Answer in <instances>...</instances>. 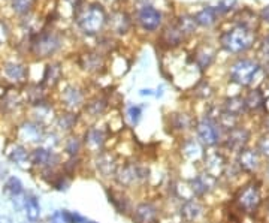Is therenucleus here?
Listing matches in <instances>:
<instances>
[{"label":"nucleus","instance_id":"1","mask_svg":"<svg viewBox=\"0 0 269 223\" xmlns=\"http://www.w3.org/2000/svg\"><path fill=\"white\" fill-rule=\"evenodd\" d=\"M254 39H256V35L253 29H248L245 26L238 24L220 36V45L227 53L241 54L253 47Z\"/></svg>","mask_w":269,"mask_h":223},{"label":"nucleus","instance_id":"2","mask_svg":"<svg viewBox=\"0 0 269 223\" xmlns=\"http://www.w3.org/2000/svg\"><path fill=\"white\" fill-rule=\"evenodd\" d=\"M265 199L262 195V186L256 180L244 183L235 193V205L245 214H256L260 211Z\"/></svg>","mask_w":269,"mask_h":223},{"label":"nucleus","instance_id":"3","mask_svg":"<svg viewBox=\"0 0 269 223\" xmlns=\"http://www.w3.org/2000/svg\"><path fill=\"white\" fill-rule=\"evenodd\" d=\"M260 72V65L251 58H238L229 69V76L233 84L248 87L254 83L256 75Z\"/></svg>","mask_w":269,"mask_h":223},{"label":"nucleus","instance_id":"4","mask_svg":"<svg viewBox=\"0 0 269 223\" xmlns=\"http://www.w3.org/2000/svg\"><path fill=\"white\" fill-rule=\"evenodd\" d=\"M115 181L121 187H132L135 185H142L150 178V169L145 165L139 164H126L117 169Z\"/></svg>","mask_w":269,"mask_h":223},{"label":"nucleus","instance_id":"5","mask_svg":"<svg viewBox=\"0 0 269 223\" xmlns=\"http://www.w3.org/2000/svg\"><path fill=\"white\" fill-rule=\"evenodd\" d=\"M107 23V14L103 8L97 3L90 5L87 9L82 11L78 15V24L81 30L87 35H96L99 33Z\"/></svg>","mask_w":269,"mask_h":223},{"label":"nucleus","instance_id":"6","mask_svg":"<svg viewBox=\"0 0 269 223\" xmlns=\"http://www.w3.org/2000/svg\"><path fill=\"white\" fill-rule=\"evenodd\" d=\"M197 139L200 141V144L203 147H210L215 149L217 146H221L223 138H221V129L217 125V121L208 118V117H202L200 120L196 121L195 125Z\"/></svg>","mask_w":269,"mask_h":223},{"label":"nucleus","instance_id":"7","mask_svg":"<svg viewBox=\"0 0 269 223\" xmlns=\"http://www.w3.org/2000/svg\"><path fill=\"white\" fill-rule=\"evenodd\" d=\"M250 143H251V130L248 129L247 126L239 125V126L233 128L232 130L226 132V136L223 138L221 147L226 151L233 153L236 156L244 149L250 147Z\"/></svg>","mask_w":269,"mask_h":223},{"label":"nucleus","instance_id":"8","mask_svg":"<svg viewBox=\"0 0 269 223\" xmlns=\"http://www.w3.org/2000/svg\"><path fill=\"white\" fill-rule=\"evenodd\" d=\"M262 156L254 147H247L242 151H239L235 157V164L239 168V171L245 175H256L263 168Z\"/></svg>","mask_w":269,"mask_h":223},{"label":"nucleus","instance_id":"9","mask_svg":"<svg viewBox=\"0 0 269 223\" xmlns=\"http://www.w3.org/2000/svg\"><path fill=\"white\" fill-rule=\"evenodd\" d=\"M60 47H61V39L54 33H40L32 44L33 53L42 58L55 54L60 50Z\"/></svg>","mask_w":269,"mask_h":223},{"label":"nucleus","instance_id":"10","mask_svg":"<svg viewBox=\"0 0 269 223\" xmlns=\"http://www.w3.org/2000/svg\"><path fill=\"white\" fill-rule=\"evenodd\" d=\"M218 183V178L210 175L208 172H199L196 174L193 178H190L189 186H190V192L193 195V198H203L206 195H210L213 190H215Z\"/></svg>","mask_w":269,"mask_h":223},{"label":"nucleus","instance_id":"11","mask_svg":"<svg viewBox=\"0 0 269 223\" xmlns=\"http://www.w3.org/2000/svg\"><path fill=\"white\" fill-rule=\"evenodd\" d=\"M203 171L208 172L210 175L220 178L224 174V169L227 167V159L224 156L223 151L220 150H210V151H205L203 156Z\"/></svg>","mask_w":269,"mask_h":223},{"label":"nucleus","instance_id":"12","mask_svg":"<svg viewBox=\"0 0 269 223\" xmlns=\"http://www.w3.org/2000/svg\"><path fill=\"white\" fill-rule=\"evenodd\" d=\"M94 164H96L97 172L103 178H114L117 174V169L120 167L118 162H117V157L111 151H105V150H102L100 153L96 154Z\"/></svg>","mask_w":269,"mask_h":223},{"label":"nucleus","instance_id":"13","mask_svg":"<svg viewBox=\"0 0 269 223\" xmlns=\"http://www.w3.org/2000/svg\"><path fill=\"white\" fill-rule=\"evenodd\" d=\"M160 217V210L150 201H143L135 207L133 220L136 223H157Z\"/></svg>","mask_w":269,"mask_h":223},{"label":"nucleus","instance_id":"14","mask_svg":"<svg viewBox=\"0 0 269 223\" xmlns=\"http://www.w3.org/2000/svg\"><path fill=\"white\" fill-rule=\"evenodd\" d=\"M138 23L143 30L154 32L161 24V12L153 6H143L138 12Z\"/></svg>","mask_w":269,"mask_h":223},{"label":"nucleus","instance_id":"15","mask_svg":"<svg viewBox=\"0 0 269 223\" xmlns=\"http://www.w3.org/2000/svg\"><path fill=\"white\" fill-rule=\"evenodd\" d=\"M105 139H107V135L103 132V129L94 126V128H90L86 135H84V146L89 151L97 154L103 150V146H105Z\"/></svg>","mask_w":269,"mask_h":223},{"label":"nucleus","instance_id":"16","mask_svg":"<svg viewBox=\"0 0 269 223\" xmlns=\"http://www.w3.org/2000/svg\"><path fill=\"white\" fill-rule=\"evenodd\" d=\"M179 214L185 223H193L203 214V205L197 198H190L182 201L179 207Z\"/></svg>","mask_w":269,"mask_h":223},{"label":"nucleus","instance_id":"17","mask_svg":"<svg viewBox=\"0 0 269 223\" xmlns=\"http://www.w3.org/2000/svg\"><path fill=\"white\" fill-rule=\"evenodd\" d=\"M181 156L185 160H190V162L203 160L205 151H203V146L200 144V141L195 139V138L184 139L182 144H181Z\"/></svg>","mask_w":269,"mask_h":223},{"label":"nucleus","instance_id":"18","mask_svg":"<svg viewBox=\"0 0 269 223\" xmlns=\"http://www.w3.org/2000/svg\"><path fill=\"white\" fill-rule=\"evenodd\" d=\"M61 100L69 110H76L84 105V93H82L78 87L68 86L63 93H61Z\"/></svg>","mask_w":269,"mask_h":223},{"label":"nucleus","instance_id":"19","mask_svg":"<svg viewBox=\"0 0 269 223\" xmlns=\"http://www.w3.org/2000/svg\"><path fill=\"white\" fill-rule=\"evenodd\" d=\"M54 159L57 156L45 147H37L30 153V164L35 167H51Z\"/></svg>","mask_w":269,"mask_h":223},{"label":"nucleus","instance_id":"20","mask_svg":"<svg viewBox=\"0 0 269 223\" xmlns=\"http://www.w3.org/2000/svg\"><path fill=\"white\" fill-rule=\"evenodd\" d=\"M245 108L247 112H260L265 111V96L262 93V90L254 89L248 93L245 97Z\"/></svg>","mask_w":269,"mask_h":223},{"label":"nucleus","instance_id":"21","mask_svg":"<svg viewBox=\"0 0 269 223\" xmlns=\"http://www.w3.org/2000/svg\"><path fill=\"white\" fill-rule=\"evenodd\" d=\"M81 68L87 72H99L103 68V58L97 53H86L79 58Z\"/></svg>","mask_w":269,"mask_h":223},{"label":"nucleus","instance_id":"22","mask_svg":"<svg viewBox=\"0 0 269 223\" xmlns=\"http://www.w3.org/2000/svg\"><path fill=\"white\" fill-rule=\"evenodd\" d=\"M223 111L229 112L235 117H241L244 112H247L245 108V99L242 96H231L224 100L223 104Z\"/></svg>","mask_w":269,"mask_h":223},{"label":"nucleus","instance_id":"23","mask_svg":"<svg viewBox=\"0 0 269 223\" xmlns=\"http://www.w3.org/2000/svg\"><path fill=\"white\" fill-rule=\"evenodd\" d=\"M193 126V118L185 112H177L171 115V129L177 132H187Z\"/></svg>","mask_w":269,"mask_h":223},{"label":"nucleus","instance_id":"24","mask_svg":"<svg viewBox=\"0 0 269 223\" xmlns=\"http://www.w3.org/2000/svg\"><path fill=\"white\" fill-rule=\"evenodd\" d=\"M161 40H163V44H166L168 47H178L179 44H182L184 33L179 30L178 26H169L163 30Z\"/></svg>","mask_w":269,"mask_h":223},{"label":"nucleus","instance_id":"25","mask_svg":"<svg viewBox=\"0 0 269 223\" xmlns=\"http://www.w3.org/2000/svg\"><path fill=\"white\" fill-rule=\"evenodd\" d=\"M214 57H215V53L213 48L210 47H202L196 51L195 54V62H196V66L199 69H208L213 62H214Z\"/></svg>","mask_w":269,"mask_h":223},{"label":"nucleus","instance_id":"26","mask_svg":"<svg viewBox=\"0 0 269 223\" xmlns=\"http://www.w3.org/2000/svg\"><path fill=\"white\" fill-rule=\"evenodd\" d=\"M24 211L27 216V220L37 222L40 217V204L35 195H26L24 198Z\"/></svg>","mask_w":269,"mask_h":223},{"label":"nucleus","instance_id":"27","mask_svg":"<svg viewBox=\"0 0 269 223\" xmlns=\"http://www.w3.org/2000/svg\"><path fill=\"white\" fill-rule=\"evenodd\" d=\"M21 132H23V136L26 138V141H40L44 138V132H42V126H40L37 121H32V123H26L23 128H21Z\"/></svg>","mask_w":269,"mask_h":223},{"label":"nucleus","instance_id":"28","mask_svg":"<svg viewBox=\"0 0 269 223\" xmlns=\"http://www.w3.org/2000/svg\"><path fill=\"white\" fill-rule=\"evenodd\" d=\"M3 71H5V75L12 81H23L27 75L26 68L23 65H19V63H15V62L5 63Z\"/></svg>","mask_w":269,"mask_h":223},{"label":"nucleus","instance_id":"29","mask_svg":"<svg viewBox=\"0 0 269 223\" xmlns=\"http://www.w3.org/2000/svg\"><path fill=\"white\" fill-rule=\"evenodd\" d=\"M60 79H61V65L60 63L48 65L44 72V83L50 87H54Z\"/></svg>","mask_w":269,"mask_h":223},{"label":"nucleus","instance_id":"30","mask_svg":"<svg viewBox=\"0 0 269 223\" xmlns=\"http://www.w3.org/2000/svg\"><path fill=\"white\" fill-rule=\"evenodd\" d=\"M197 26H203V27H210L217 21V11L214 8H205L200 12L196 14L195 17Z\"/></svg>","mask_w":269,"mask_h":223},{"label":"nucleus","instance_id":"31","mask_svg":"<svg viewBox=\"0 0 269 223\" xmlns=\"http://www.w3.org/2000/svg\"><path fill=\"white\" fill-rule=\"evenodd\" d=\"M107 107H108L107 99H105V97H99V96H96V97H93V99L90 100V102L86 105V110H87V112H89L91 117H99V115H102L103 112H105Z\"/></svg>","mask_w":269,"mask_h":223},{"label":"nucleus","instance_id":"32","mask_svg":"<svg viewBox=\"0 0 269 223\" xmlns=\"http://www.w3.org/2000/svg\"><path fill=\"white\" fill-rule=\"evenodd\" d=\"M5 192L11 196V198H17V196H21L24 192V186H23V181L19 180L18 177L12 175L6 180L5 183Z\"/></svg>","mask_w":269,"mask_h":223},{"label":"nucleus","instance_id":"33","mask_svg":"<svg viewBox=\"0 0 269 223\" xmlns=\"http://www.w3.org/2000/svg\"><path fill=\"white\" fill-rule=\"evenodd\" d=\"M78 121V114L75 112H65L57 117V126L60 128V130L63 132H71Z\"/></svg>","mask_w":269,"mask_h":223},{"label":"nucleus","instance_id":"34","mask_svg":"<svg viewBox=\"0 0 269 223\" xmlns=\"http://www.w3.org/2000/svg\"><path fill=\"white\" fill-rule=\"evenodd\" d=\"M111 26H112V29H114L117 33H120V35L126 33V32L129 30V27H130L129 17H127L126 14H123V12L114 14V17H112V19H111Z\"/></svg>","mask_w":269,"mask_h":223},{"label":"nucleus","instance_id":"35","mask_svg":"<svg viewBox=\"0 0 269 223\" xmlns=\"http://www.w3.org/2000/svg\"><path fill=\"white\" fill-rule=\"evenodd\" d=\"M9 159H11V162H14V164H17V165L29 164L30 153L23 146H14L12 150L9 151Z\"/></svg>","mask_w":269,"mask_h":223},{"label":"nucleus","instance_id":"36","mask_svg":"<svg viewBox=\"0 0 269 223\" xmlns=\"http://www.w3.org/2000/svg\"><path fill=\"white\" fill-rule=\"evenodd\" d=\"M82 146H84V143H82L81 138L71 136V138L66 139V143H65V151L71 157H78L79 156V151L82 150Z\"/></svg>","mask_w":269,"mask_h":223},{"label":"nucleus","instance_id":"37","mask_svg":"<svg viewBox=\"0 0 269 223\" xmlns=\"http://www.w3.org/2000/svg\"><path fill=\"white\" fill-rule=\"evenodd\" d=\"M254 149L259 151V154L262 156V159H268L269 160V132H265L263 130L257 136Z\"/></svg>","mask_w":269,"mask_h":223},{"label":"nucleus","instance_id":"38","mask_svg":"<svg viewBox=\"0 0 269 223\" xmlns=\"http://www.w3.org/2000/svg\"><path fill=\"white\" fill-rule=\"evenodd\" d=\"M109 201L112 202V205L115 207V210L118 213H129V210H130V202H129V199L126 196L112 192L111 196H109Z\"/></svg>","mask_w":269,"mask_h":223},{"label":"nucleus","instance_id":"39","mask_svg":"<svg viewBox=\"0 0 269 223\" xmlns=\"http://www.w3.org/2000/svg\"><path fill=\"white\" fill-rule=\"evenodd\" d=\"M177 26H178V27H179V30L185 35V33H193V32L196 30L197 23H196L195 17H190V15H181V17H179V19H178V24H177Z\"/></svg>","mask_w":269,"mask_h":223},{"label":"nucleus","instance_id":"40","mask_svg":"<svg viewBox=\"0 0 269 223\" xmlns=\"http://www.w3.org/2000/svg\"><path fill=\"white\" fill-rule=\"evenodd\" d=\"M35 5V0H12V8L17 14H27Z\"/></svg>","mask_w":269,"mask_h":223},{"label":"nucleus","instance_id":"41","mask_svg":"<svg viewBox=\"0 0 269 223\" xmlns=\"http://www.w3.org/2000/svg\"><path fill=\"white\" fill-rule=\"evenodd\" d=\"M63 213V219H65V223H87L89 220L81 216L78 211H71V210H61Z\"/></svg>","mask_w":269,"mask_h":223},{"label":"nucleus","instance_id":"42","mask_svg":"<svg viewBox=\"0 0 269 223\" xmlns=\"http://www.w3.org/2000/svg\"><path fill=\"white\" fill-rule=\"evenodd\" d=\"M213 92H214L213 87L210 86V83H206V81H202V83H199L196 86V89H195L196 96L200 97V99H208V97H211L213 96Z\"/></svg>","mask_w":269,"mask_h":223},{"label":"nucleus","instance_id":"43","mask_svg":"<svg viewBox=\"0 0 269 223\" xmlns=\"http://www.w3.org/2000/svg\"><path fill=\"white\" fill-rule=\"evenodd\" d=\"M127 117H129V120H130V123H132L133 126H136V125L139 123L141 117H142V108H141L139 105H132V107H129V110H127Z\"/></svg>","mask_w":269,"mask_h":223},{"label":"nucleus","instance_id":"44","mask_svg":"<svg viewBox=\"0 0 269 223\" xmlns=\"http://www.w3.org/2000/svg\"><path fill=\"white\" fill-rule=\"evenodd\" d=\"M50 223H65L63 213H61V210H57V211H54L50 216Z\"/></svg>","mask_w":269,"mask_h":223},{"label":"nucleus","instance_id":"45","mask_svg":"<svg viewBox=\"0 0 269 223\" xmlns=\"http://www.w3.org/2000/svg\"><path fill=\"white\" fill-rule=\"evenodd\" d=\"M262 53L269 57V36L266 39H263V42H262Z\"/></svg>","mask_w":269,"mask_h":223},{"label":"nucleus","instance_id":"46","mask_svg":"<svg viewBox=\"0 0 269 223\" xmlns=\"http://www.w3.org/2000/svg\"><path fill=\"white\" fill-rule=\"evenodd\" d=\"M260 18L263 19V21L269 23V6H265L260 12Z\"/></svg>","mask_w":269,"mask_h":223},{"label":"nucleus","instance_id":"47","mask_svg":"<svg viewBox=\"0 0 269 223\" xmlns=\"http://www.w3.org/2000/svg\"><path fill=\"white\" fill-rule=\"evenodd\" d=\"M263 128H265V132H269V114L263 117Z\"/></svg>","mask_w":269,"mask_h":223},{"label":"nucleus","instance_id":"48","mask_svg":"<svg viewBox=\"0 0 269 223\" xmlns=\"http://www.w3.org/2000/svg\"><path fill=\"white\" fill-rule=\"evenodd\" d=\"M0 223H14V220H12L9 216H3V214H0Z\"/></svg>","mask_w":269,"mask_h":223},{"label":"nucleus","instance_id":"49","mask_svg":"<svg viewBox=\"0 0 269 223\" xmlns=\"http://www.w3.org/2000/svg\"><path fill=\"white\" fill-rule=\"evenodd\" d=\"M263 174H265V178H268V181H269V162L263 167Z\"/></svg>","mask_w":269,"mask_h":223},{"label":"nucleus","instance_id":"50","mask_svg":"<svg viewBox=\"0 0 269 223\" xmlns=\"http://www.w3.org/2000/svg\"><path fill=\"white\" fill-rule=\"evenodd\" d=\"M265 223H269V202L266 205V214H265Z\"/></svg>","mask_w":269,"mask_h":223},{"label":"nucleus","instance_id":"51","mask_svg":"<svg viewBox=\"0 0 269 223\" xmlns=\"http://www.w3.org/2000/svg\"><path fill=\"white\" fill-rule=\"evenodd\" d=\"M141 94H142V96H145V94H153V90H150V89H147V90H141Z\"/></svg>","mask_w":269,"mask_h":223},{"label":"nucleus","instance_id":"52","mask_svg":"<svg viewBox=\"0 0 269 223\" xmlns=\"http://www.w3.org/2000/svg\"><path fill=\"white\" fill-rule=\"evenodd\" d=\"M24 223H37V222H32V220H29V222H24Z\"/></svg>","mask_w":269,"mask_h":223},{"label":"nucleus","instance_id":"53","mask_svg":"<svg viewBox=\"0 0 269 223\" xmlns=\"http://www.w3.org/2000/svg\"><path fill=\"white\" fill-rule=\"evenodd\" d=\"M87 223H96V222H87Z\"/></svg>","mask_w":269,"mask_h":223}]
</instances>
